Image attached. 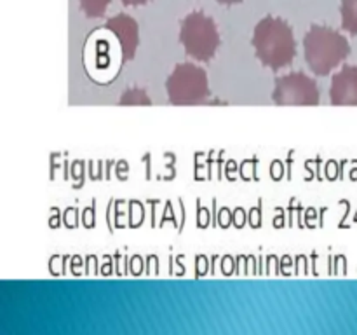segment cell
<instances>
[{"instance_id":"obj_1","label":"cell","mask_w":357,"mask_h":335,"mask_svg":"<svg viewBox=\"0 0 357 335\" xmlns=\"http://www.w3.org/2000/svg\"><path fill=\"white\" fill-rule=\"evenodd\" d=\"M251 44L261 65L268 66L274 72L291 65L296 56L293 28L281 17L265 16L255 27Z\"/></svg>"},{"instance_id":"obj_2","label":"cell","mask_w":357,"mask_h":335,"mask_svg":"<svg viewBox=\"0 0 357 335\" xmlns=\"http://www.w3.org/2000/svg\"><path fill=\"white\" fill-rule=\"evenodd\" d=\"M303 52L309 68L316 75L326 77L351 54L347 37L323 24H312L303 37Z\"/></svg>"},{"instance_id":"obj_3","label":"cell","mask_w":357,"mask_h":335,"mask_svg":"<svg viewBox=\"0 0 357 335\" xmlns=\"http://www.w3.org/2000/svg\"><path fill=\"white\" fill-rule=\"evenodd\" d=\"M180 42L190 58H194L195 61L208 63L215 58L222 44V37L215 20L197 10L190 13L181 21Z\"/></svg>"},{"instance_id":"obj_4","label":"cell","mask_w":357,"mask_h":335,"mask_svg":"<svg viewBox=\"0 0 357 335\" xmlns=\"http://www.w3.org/2000/svg\"><path fill=\"white\" fill-rule=\"evenodd\" d=\"M167 98L173 105L204 103L211 94L208 72L195 63H180L166 80Z\"/></svg>"},{"instance_id":"obj_5","label":"cell","mask_w":357,"mask_h":335,"mask_svg":"<svg viewBox=\"0 0 357 335\" xmlns=\"http://www.w3.org/2000/svg\"><path fill=\"white\" fill-rule=\"evenodd\" d=\"M272 100L281 107H316L321 101V93L312 77L303 72H293L275 79Z\"/></svg>"},{"instance_id":"obj_6","label":"cell","mask_w":357,"mask_h":335,"mask_svg":"<svg viewBox=\"0 0 357 335\" xmlns=\"http://www.w3.org/2000/svg\"><path fill=\"white\" fill-rule=\"evenodd\" d=\"M105 30L112 31L121 45L122 61H131L139 45V27L135 17L128 14H117L105 23Z\"/></svg>"},{"instance_id":"obj_7","label":"cell","mask_w":357,"mask_h":335,"mask_svg":"<svg viewBox=\"0 0 357 335\" xmlns=\"http://www.w3.org/2000/svg\"><path fill=\"white\" fill-rule=\"evenodd\" d=\"M330 101L337 107H357V66L345 65L331 77Z\"/></svg>"},{"instance_id":"obj_8","label":"cell","mask_w":357,"mask_h":335,"mask_svg":"<svg viewBox=\"0 0 357 335\" xmlns=\"http://www.w3.org/2000/svg\"><path fill=\"white\" fill-rule=\"evenodd\" d=\"M342 28L351 35H357V0H340Z\"/></svg>"},{"instance_id":"obj_9","label":"cell","mask_w":357,"mask_h":335,"mask_svg":"<svg viewBox=\"0 0 357 335\" xmlns=\"http://www.w3.org/2000/svg\"><path fill=\"white\" fill-rule=\"evenodd\" d=\"M112 0H79L80 10L84 16L89 20H96V17H103L107 13V7L110 6Z\"/></svg>"},{"instance_id":"obj_10","label":"cell","mask_w":357,"mask_h":335,"mask_svg":"<svg viewBox=\"0 0 357 335\" xmlns=\"http://www.w3.org/2000/svg\"><path fill=\"white\" fill-rule=\"evenodd\" d=\"M121 105H152V100L149 98V94L143 89H138V87H132V89L124 91L121 94V100H119Z\"/></svg>"},{"instance_id":"obj_11","label":"cell","mask_w":357,"mask_h":335,"mask_svg":"<svg viewBox=\"0 0 357 335\" xmlns=\"http://www.w3.org/2000/svg\"><path fill=\"white\" fill-rule=\"evenodd\" d=\"M121 2L128 7H138V6H145V3L150 2V0H121Z\"/></svg>"},{"instance_id":"obj_12","label":"cell","mask_w":357,"mask_h":335,"mask_svg":"<svg viewBox=\"0 0 357 335\" xmlns=\"http://www.w3.org/2000/svg\"><path fill=\"white\" fill-rule=\"evenodd\" d=\"M218 3H222V6H236V3H241L243 0H216Z\"/></svg>"}]
</instances>
